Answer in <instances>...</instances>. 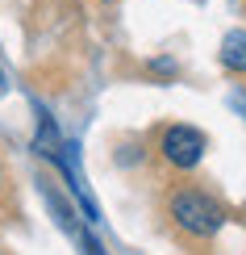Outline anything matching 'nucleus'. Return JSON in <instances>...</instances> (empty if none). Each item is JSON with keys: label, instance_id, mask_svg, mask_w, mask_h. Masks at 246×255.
I'll return each instance as SVG.
<instances>
[{"label": "nucleus", "instance_id": "obj_4", "mask_svg": "<svg viewBox=\"0 0 246 255\" xmlns=\"http://www.w3.org/2000/svg\"><path fill=\"white\" fill-rule=\"evenodd\" d=\"M221 67L234 76H246V29H230L221 38Z\"/></svg>", "mask_w": 246, "mask_h": 255}, {"label": "nucleus", "instance_id": "obj_6", "mask_svg": "<svg viewBox=\"0 0 246 255\" xmlns=\"http://www.w3.org/2000/svg\"><path fill=\"white\" fill-rule=\"evenodd\" d=\"M0 92H4V76H0Z\"/></svg>", "mask_w": 246, "mask_h": 255}, {"label": "nucleus", "instance_id": "obj_5", "mask_svg": "<svg viewBox=\"0 0 246 255\" xmlns=\"http://www.w3.org/2000/svg\"><path fill=\"white\" fill-rule=\"evenodd\" d=\"M0 184H4V167H0Z\"/></svg>", "mask_w": 246, "mask_h": 255}, {"label": "nucleus", "instance_id": "obj_1", "mask_svg": "<svg viewBox=\"0 0 246 255\" xmlns=\"http://www.w3.org/2000/svg\"><path fill=\"white\" fill-rule=\"evenodd\" d=\"M167 218L175 222L188 239H213L226 226V205L213 193H205V188L179 184V188H171V197H167Z\"/></svg>", "mask_w": 246, "mask_h": 255}, {"label": "nucleus", "instance_id": "obj_3", "mask_svg": "<svg viewBox=\"0 0 246 255\" xmlns=\"http://www.w3.org/2000/svg\"><path fill=\"white\" fill-rule=\"evenodd\" d=\"M42 197H46V205H50V214H55L59 230H63V235H67L71 243H76V251H80V255H104V247L96 243V235H92V230L76 218V209H71V205H67V201H63L50 184H42Z\"/></svg>", "mask_w": 246, "mask_h": 255}, {"label": "nucleus", "instance_id": "obj_2", "mask_svg": "<svg viewBox=\"0 0 246 255\" xmlns=\"http://www.w3.org/2000/svg\"><path fill=\"white\" fill-rule=\"evenodd\" d=\"M159 151H163V159L171 167H179V172H188V167H196L200 159H205L209 151V138L196 130V126H167L163 138H159Z\"/></svg>", "mask_w": 246, "mask_h": 255}]
</instances>
